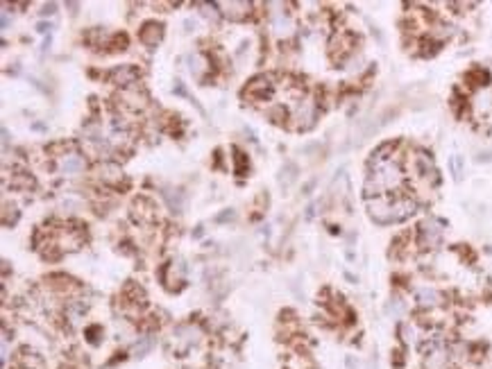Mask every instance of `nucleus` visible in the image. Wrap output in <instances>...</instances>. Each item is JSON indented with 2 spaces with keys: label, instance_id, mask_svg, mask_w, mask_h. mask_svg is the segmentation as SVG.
<instances>
[{
  "label": "nucleus",
  "instance_id": "1",
  "mask_svg": "<svg viewBox=\"0 0 492 369\" xmlns=\"http://www.w3.org/2000/svg\"><path fill=\"white\" fill-rule=\"evenodd\" d=\"M444 233V222H440L438 218H427L422 220L418 226V242L422 249H435L440 245Z\"/></svg>",
  "mask_w": 492,
  "mask_h": 369
},
{
  "label": "nucleus",
  "instance_id": "2",
  "mask_svg": "<svg viewBox=\"0 0 492 369\" xmlns=\"http://www.w3.org/2000/svg\"><path fill=\"white\" fill-rule=\"evenodd\" d=\"M368 204V213L374 222L379 224H393L395 218H393V198L388 195H381V198H372V200H365Z\"/></svg>",
  "mask_w": 492,
  "mask_h": 369
},
{
  "label": "nucleus",
  "instance_id": "3",
  "mask_svg": "<svg viewBox=\"0 0 492 369\" xmlns=\"http://www.w3.org/2000/svg\"><path fill=\"white\" fill-rule=\"evenodd\" d=\"M316 118H318V105L314 100H302L298 102V107H295V114H293V120L295 129H311L316 125Z\"/></svg>",
  "mask_w": 492,
  "mask_h": 369
},
{
  "label": "nucleus",
  "instance_id": "4",
  "mask_svg": "<svg viewBox=\"0 0 492 369\" xmlns=\"http://www.w3.org/2000/svg\"><path fill=\"white\" fill-rule=\"evenodd\" d=\"M449 349L442 342H429L424 349V369H444L449 363Z\"/></svg>",
  "mask_w": 492,
  "mask_h": 369
},
{
  "label": "nucleus",
  "instance_id": "5",
  "mask_svg": "<svg viewBox=\"0 0 492 369\" xmlns=\"http://www.w3.org/2000/svg\"><path fill=\"white\" fill-rule=\"evenodd\" d=\"M119 100H121V107L127 109V112H143L147 107V96L139 84L130 86V89H121Z\"/></svg>",
  "mask_w": 492,
  "mask_h": 369
},
{
  "label": "nucleus",
  "instance_id": "6",
  "mask_svg": "<svg viewBox=\"0 0 492 369\" xmlns=\"http://www.w3.org/2000/svg\"><path fill=\"white\" fill-rule=\"evenodd\" d=\"M132 218H134L139 224H154L157 222V209H154V204L150 200L139 198L132 202Z\"/></svg>",
  "mask_w": 492,
  "mask_h": 369
},
{
  "label": "nucleus",
  "instance_id": "7",
  "mask_svg": "<svg viewBox=\"0 0 492 369\" xmlns=\"http://www.w3.org/2000/svg\"><path fill=\"white\" fill-rule=\"evenodd\" d=\"M184 277H186V268H184L182 261L168 263L166 268L161 270V281H163V286H166L168 290L179 288V284H184Z\"/></svg>",
  "mask_w": 492,
  "mask_h": 369
},
{
  "label": "nucleus",
  "instance_id": "8",
  "mask_svg": "<svg viewBox=\"0 0 492 369\" xmlns=\"http://www.w3.org/2000/svg\"><path fill=\"white\" fill-rule=\"evenodd\" d=\"M416 304L420 306V308H424V310H433V308H438V306L444 304V297L440 290H435V288H418L416 290Z\"/></svg>",
  "mask_w": 492,
  "mask_h": 369
},
{
  "label": "nucleus",
  "instance_id": "9",
  "mask_svg": "<svg viewBox=\"0 0 492 369\" xmlns=\"http://www.w3.org/2000/svg\"><path fill=\"white\" fill-rule=\"evenodd\" d=\"M96 177L100 179L103 184H109V186H116V184H121V179H123V170L119 163H114V161H103V163H98L96 166Z\"/></svg>",
  "mask_w": 492,
  "mask_h": 369
},
{
  "label": "nucleus",
  "instance_id": "10",
  "mask_svg": "<svg viewBox=\"0 0 492 369\" xmlns=\"http://www.w3.org/2000/svg\"><path fill=\"white\" fill-rule=\"evenodd\" d=\"M418 211V202L409 198V195H395L393 198V218L395 222H402V220L411 218Z\"/></svg>",
  "mask_w": 492,
  "mask_h": 369
},
{
  "label": "nucleus",
  "instance_id": "11",
  "mask_svg": "<svg viewBox=\"0 0 492 369\" xmlns=\"http://www.w3.org/2000/svg\"><path fill=\"white\" fill-rule=\"evenodd\" d=\"M218 10H223V17H227L229 21H243L249 17V10L252 5L243 3V0H229V3H216Z\"/></svg>",
  "mask_w": 492,
  "mask_h": 369
},
{
  "label": "nucleus",
  "instance_id": "12",
  "mask_svg": "<svg viewBox=\"0 0 492 369\" xmlns=\"http://www.w3.org/2000/svg\"><path fill=\"white\" fill-rule=\"evenodd\" d=\"M109 80L114 84H119L121 89H130V86H134L136 80H139V70L127 64V66H116L112 73H109Z\"/></svg>",
  "mask_w": 492,
  "mask_h": 369
},
{
  "label": "nucleus",
  "instance_id": "13",
  "mask_svg": "<svg viewBox=\"0 0 492 369\" xmlns=\"http://www.w3.org/2000/svg\"><path fill=\"white\" fill-rule=\"evenodd\" d=\"M84 168H87V161H84L82 154L70 152V154H61L57 159V170L61 175H77V172H82Z\"/></svg>",
  "mask_w": 492,
  "mask_h": 369
},
{
  "label": "nucleus",
  "instance_id": "14",
  "mask_svg": "<svg viewBox=\"0 0 492 369\" xmlns=\"http://www.w3.org/2000/svg\"><path fill=\"white\" fill-rule=\"evenodd\" d=\"M139 39L143 41L147 48H154L161 39H163V25L157 21H147L141 25V32H139Z\"/></svg>",
  "mask_w": 492,
  "mask_h": 369
},
{
  "label": "nucleus",
  "instance_id": "15",
  "mask_svg": "<svg viewBox=\"0 0 492 369\" xmlns=\"http://www.w3.org/2000/svg\"><path fill=\"white\" fill-rule=\"evenodd\" d=\"M272 93V84H270V77L265 75H259L254 77V80H249L247 89H245V96H249L252 100H265L270 98Z\"/></svg>",
  "mask_w": 492,
  "mask_h": 369
},
{
  "label": "nucleus",
  "instance_id": "16",
  "mask_svg": "<svg viewBox=\"0 0 492 369\" xmlns=\"http://www.w3.org/2000/svg\"><path fill=\"white\" fill-rule=\"evenodd\" d=\"M329 48H331V57H334V59L347 57V54L351 52V48H354V36L345 34V32H338V34L331 39Z\"/></svg>",
  "mask_w": 492,
  "mask_h": 369
},
{
  "label": "nucleus",
  "instance_id": "17",
  "mask_svg": "<svg viewBox=\"0 0 492 369\" xmlns=\"http://www.w3.org/2000/svg\"><path fill=\"white\" fill-rule=\"evenodd\" d=\"M200 328L198 326H193V324H182V326H177L175 328V342H182V349H191L193 344H198L200 340Z\"/></svg>",
  "mask_w": 492,
  "mask_h": 369
},
{
  "label": "nucleus",
  "instance_id": "18",
  "mask_svg": "<svg viewBox=\"0 0 492 369\" xmlns=\"http://www.w3.org/2000/svg\"><path fill=\"white\" fill-rule=\"evenodd\" d=\"M189 70H191V75L195 77V80H202V77L211 70V61L205 57V54L193 52V54H189Z\"/></svg>",
  "mask_w": 492,
  "mask_h": 369
},
{
  "label": "nucleus",
  "instance_id": "19",
  "mask_svg": "<svg viewBox=\"0 0 492 369\" xmlns=\"http://www.w3.org/2000/svg\"><path fill=\"white\" fill-rule=\"evenodd\" d=\"M161 195L173 213H182L184 211V193L182 191H177V188H163Z\"/></svg>",
  "mask_w": 492,
  "mask_h": 369
},
{
  "label": "nucleus",
  "instance_id": "20",
  "mask_svg": "<svg viewBox=\"0 0 492 369\" xmlns=\"http://www.w3.org/2000/svg\"><path fill=\"white\" fill-rule=\"evenodd\" d=\"M400 337L404 344H416L418 342V328L411 321H402L400 324Z\"/></svg>",
  "mask_w": 492,
  "mask_h": 369
},
{
  "label": "nucleus",
  "instance_id": "21",
  "mask_svg": "<svg viewBox=\"0 0 492 369\" xmlns=\"http://www.w3.org/2000/svg\"><path fill=\"white\" fill-rule=\"evenodd\" d=\"M295 177H298V166H295V163H291L288 161L284 168H281V175H279V184L284 186V188H288L291 186L293 182H295Z\"/></svg>",
  "mask_w": 492,
  "mask_h": 369
},
{
  "label": "nucleus",
  "instance_id": "22",
  "mask_svg": "<svg viewBox=\"0 0 492 369\" xmlns=\"http://www.w3.org/2000/svg\"><path fill=\"white\" fill-rule=\"evenodd\" d=\"M474 109H476V112H483V114L490 112V109H492V93L490 91H481L479 96L474 98Z\"/></svg>",
  "mask_w": 492,
  "mask_h": 369
},
{
  "label": "nucleus",
  "instance_id": "23",
  "mask_svg": "<svg viewBox=\"0 0 492 369\" xmlns=\"http://www.w3.org/2000/svg\"><path fill=\"white\" fill-rule=\"evenodd\" d=\"M404 310H406V306H404V302H402V297H393V299H390V304H388V313L393 317H402L404 315Z\"/></svg>",
  "mask_w": 492,
  "mask_h": 369
},
{
  "label": "nucleus",
  "instance_id": "24",
  "mask_svg": "<svg viewBox=\"0 0 492 369\" xmlns=\"http://www.w3.org/2000/svg\"><path fill=\"white\" fill-rule=\"evenodd\" d=\"M12 186L14 188H25V191H30V188H34V179L30 177V175H19V177H14Z\"/></svg>",
  "mask_w": 492,
  "mask_h": 369
},
{
  "label": "nucleus",
  "instance_id": "25",
  "mask_svg": "<svg viewBox=\"0 0 492 369\" xmlns=\"http://www.w3.org/2000/svg\"><path fill=\"white\" fill-rule=\"evenodd\" d=\"M467 80H474L476 86H486L488 84V73L486 70H474V73L467 75Z\"/></svg>",
  "mask_w": 492,
  "mask_h": 369
},
{
  "label": "nucleus",
  "instance_id": "26",
  "mask_svg": "<svg viewBox=\"0 0 492 369\" xmlns=\"http://www.w3.org/2000/svg\"><path fill=\"white\" fill-rule=\"evenodd\" d=\"M198 7H200V10H205L202 14H205L207 19H211V21H216V19H218V12H216V10H218V5H207V3H200Z\"/></svg>",
  "mask_w": 492,
  "mask_h": 369
},
{
  "label": "nucleus",
  "instance_id": "27",
  "mask_svg": "<svg viewBox=\"0 0 492 369\" xmlns=\"http://www.w3.org/2000/svg\"><path fill=\"white\" fill-rule=\"evenodd\" d=\"M234 161H236V175H243L245 172V154L240 152V150H234Z\"/></svg>",
  "mask_w": 492,
  "mask_h": 369
},
{
  "label": "nucleus",
  "instance_id": "28",
  "mask_svg": "<svg viewBox=\"0 0 492 369\" xmlns=\"http://www.w3.org/2000/svg\"><path fill=\"white\" fill-rule=\"evenodd\" d=\"M236 218V213H234L232 209H225L221 215H216V222H227V220H234Z\"/></svg>",
  "mask_w": 492,
  "mask_h": 369
},
{
  "label": "nucleus",
  "instance_id": "29",
  "mask_svg": "<svg viewBox=\"0 0 492 369\" xmlns=\"http://www.w3.org/2000/svg\"><path fill=\"white\" fill-rule=\"evenodd\" d=\"M54 10H57V5H54V3H48V5H43V12H41V17H50V14H54Z\"/></svg>",
  "mask_w": 492,
  "mask_h": 369
},
{
  "label": "nucleus",
  "instance_id": "30",
  "mask_svg": "<svg viewBox=\"0 0 492 369\" xmlns=\"http://www.w3.org/2000/svg\"><path fill=\"white\" fill-rule=\"evenodd\" d=\"M451 166H454L456 179H460V156H454V159H451Z\"/></svg>",
  "mask_w": 492,
  "mask_h": 369
},
{
  "label": "nucleus",
  "instance_id": "31",
  "mask_svg": "<svg viewBox=\"0 0 492 369\" xmlns=\"http://www.w3.org/2000/svg\"><path fill=\"white\" fill-rule=\"evenodd\" d=\"M7 25H10V19H7V14H3V30H7Z\"/></svg>",
  "mask_w": 492,
  "mask_h": 369
},
{
  "label": "nucleus",
  "instance_id": "32",
  "mask_svg": "<svg viewBox=\"0 0 492 369\" xmlns=\"http://www.w3.org/2000/svg\"><path fill=\"white\" fill-rule=\"evenodd\" d=\"M45 30H50V25H45V23H41V25H39V32H45Z\"/></svg>",
  "mask_w": 492,
  "mask_h": 369
}]
</instances>
